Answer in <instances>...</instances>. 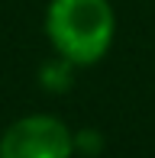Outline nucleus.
Segmentation results:
<instances>
[{
	"label": "nucleus",
	"mask_w": 155,
	"mask_h": 158,
	"mask_svg": "<svg viewBox=\"0 0 155 158\" xmlns=\"http://www.w3.org/2000/svg\"><path fill=\"white\" fill-rule=\"evenodd\" d=\"M45 35L55 55L74 68H90L113 45V6L110 0H52L45 10Z\"/></svg>",
	"instance_id": "1"
},
{
	"label": "nucleus",
	"mask_w": 155,
	"mask_h": 158,
	"mask_svg": "<svg viewBox=\"0 0 155 158\" xmlns=\"http://www.w3.org/2000/svg\"><path fill=\"white\" fill-rule=\"evenodd\" d=\"M74 132L48 113L19 116L0 135V158H71Z\"/></svg>",
	"instance_id": "2"
},
{
	"label": "nucleus",
	"mask_w": 155,
	"mask_h": 158,
	"mask_svg": "<svg viewBox=\"0 0 155 158\" xmlns=\"http://www.w3.org/2000/svg\"><path fill=\"white\" fill-rule=\"evenodd\" d=\"M71 71H74V64L65 61V58L58 55L55 61H45V64H42L39 81H42V87H45V90H68V84H71Z\"/></svg>",
	"instance_id": "3"
}]
</instances>
